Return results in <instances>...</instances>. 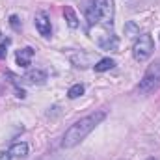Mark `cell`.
I'll return each instance as SVG.
<instances>
[{"label": "cell", "mask_w": 160, "mask_h": 160, "mask_svg": "<svg viewBox=\"0 0 160 160\" xmlns=\"http://www.w3.org/2000/svg\"><path fill=\"white\" fill-rule=\"evenodd\" d=\"M104 118H106V110H97V112H93V114H89V116H86V118H82V119L75 121V123L65 130V134H63V138H62V147L71 149V147L78 145L80 142L86 140V136H88L97 125H101V123L104 121Z\"/></svg>", "instance_id": "1"}, {"label": "cell", "mask_w": 160, "mask_h": 160, "mask_svg": "<svg viewBox=\"0 0 160 160\" xmlns=\"http://www.w3.org/2000/svg\"><path fill=\"white\" fill-rule=\"evenodd\" d=\"M114 13V0H91V6L88 8V21L89 24L101 22L104 26H112Z\"/></svg>", "instance_id": "2"}, {"label": "cell", "mask_w": 160, "mask_h": 160, "mask_svg": "<svg viewBox=\"0 0 160 160\" xmlns=\"http://www.w3.org/2000/svg\"><path fill=\"white\" fill-rule=\"evenodd\" d=\"M157 89H160V58L155 60L145 69L143 77L138 84V93H142V95H149Z\"/></svg>", "instance_id": "3"}, {"label": "cell", "mask_w": 160, "mask_h": 160, "mask_svg": "<svg viewBox=\"0 0 160 160\" xmlns=\"http://www.w3.org/2000/svg\"><path fill=\"white\" fill-rule=\"evenodd\" d=\"M155 50V41L151 34H142L138 36V39L134 41V47H132V56L136 62H145L151 58Z\"/></svg>", "instance_id": "4"}, {"label": "cell", "mask_w": 160, "mask_h": 160, "mask_svg": "<svg viewBox=\"0 0 160 160\" xmlns=\"http://www.w3.org/2000/svg\"><path fill=\"white\" fill-rule=\"evenodd\" d=\"M34 22H36V28H38V32H39L43 38H50V34H52V26H50V19H48V15H47L45 11L36 13V17H34Z\"/></svg>", "instance_id": "5"}, {"label": "cell", "mask_w": 160, "mask_h": 160, "mask_svg": "<svg viewBox=\"0 0 160 160\" xmlns=\"http://www.w3.org/2000/svg\"><path fill=\"white\" fill-rule=\"evenodd\" d=\"M32 58H34V48L32 47H24V48L17 50V54H15V62H17L19 67H30Z\"/></svg>", "instance_id": "6"}, {"label": "cell", "mask_w": 160, "mask_h": 160, "mask_svg": "<svg viewBox=\"0 0 160 160\" xmlns=\"http://www.w3.org/2000/svg\"><path fill=\"white\" fill-rule=\"evenodd\" d=\"M22 80H26L28 84H43V82H47V71H43V69H32V71H28Z\"/></svg>", "instance_id": "7"}, {"label": "cell", "mask_w": 160, "mask_h": 160, "mask_svg": "<svg viewBox=\"0 0 160 160\" xmlns=\"http://www.w3.org/2000/svg\"><path fill=\"white\" fill-rule=\"evenodd\" d=\"M9 153H11V157L24 158V157H28V143L26 142H17L9 147Z\"/></svg>", "instance_id": "8"}, {"label": "cell", "mask_w": 160, "mask_h": 160, "mask_svg": "<svg viewBox=\"0 0 160 160\" xmlns=\"http://www.w3.org/2000/svg\"><path fill=\"white\" fill-rule=\"evenodd\" d=\"M63 17H65V21H67V24H69V28H78V15L75 13V9L71 8V6H65L63 8Z\"/></svg>", "instance_id": "9"}, {"label": "cell", "mask_w": 160, "mask_h": 160, "mask_svg": "<svg viewBox=\"0 0 160 160\" xmlns=\"http://www.w3.org/2000/svg\"><path fill=\"white\" fill-rule=\"evenodd\" d=\"M116 67V62L112 60V58H102V60H99L95 65H93V69L97 71V73H104V71H110V69H114Z\"/></svg>", "instance_id": "10"}, {"label": "cell", "mask_w": 160, "mask_h": 160, "mask_svg": "<svg viewBox=\"0 0 160 160\" xmlns=\"http://www.w3.org/2000/svg\"><path fill=\"white\" fill-rule=\"evenodd\" d=\"M99 47L104 48V50H116L118 48V38H114V36H102L99 39Z\"/></svg>", "instance_id": "11"}, {"label": "cell", "mask_w": 160, "mask_h": 160, "mask_svg": "<svg viewBox=\"0 0 160 160\" xmlns=\"http://www.w3.org/2000/svg\"><path fill=\"white\" fill-rule=\"evenodd\" d=\"M84 91H86V88H84L82 84H75V86H71V88H69L67 97H69V99H78V97L84 95Z\"/></svg>", "instance_id": "12"}, {"label": "cell", "mask_w": 160, "mask_h": 160, "mask_svg": "<svg viewBox=\"0 0 160 160\" xmlns=\"http://www.w3.org/2000/svg\"><path fill=\"white\" fill-rule=\"evenodd\" d=\"M9 24H11V28H13V30H17V32L21 30V21H19V17H17V15H11V17H9Z\"/></svg>", "instance_id": "13"}, {"label": "cell", "mask_w": 160, "mask_h": 160, "mask_svg": "<svg viewBox=\"0 0 160 160\" xmlns=\"http://www.w3.org/2000/svg\"><path fill=\"white\" fill-rule=\"evenodd\" d=\"M0 160H11V153L9 151H0Z\"/></svg>", "instance_id": "14"}, {"label": "cell", "mask_w": 160, "mask_h": 160, "mask_svg": "<svg viewBox=\"0 0 160 160\" xmlns=\"http://www.w3.org/2000/svg\"><path fill=\"white\" fill-rule=\"evenodd\" d=\"M151 160H155V158H151Z\"/></svg>", "instance_id": "15"}]
</instances>
